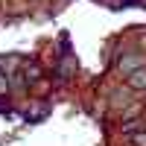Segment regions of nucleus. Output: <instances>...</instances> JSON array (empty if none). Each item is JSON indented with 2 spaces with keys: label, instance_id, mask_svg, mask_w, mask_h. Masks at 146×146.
<instances>
[{
  "label": "nucleus",
  "instance_id": "obj_1",
  "mask_svg": "<svg viewBox=\"0 0 146 146\" xmlns=\"http://www.w3.org/2000/svg\"><path fill=\"white\" fill-rule=\"evenodd\" d=\"M129 88H135V91H146V67L135 70V73H129Z\"/></svg>",
  "mask_w": 146,
  "mask_h": 146
},
{
  "label": "nucleus",
  "instance_id": "obj_2",
  "mask_svg": "<svg viewBox=\"0 0 146 146\" xmlns=\"http://www.w3.org/2000/svg\"><path fill=\"white\" fill-rule=\"evenodd\" d=\"M129 140L135 146H146V131H135V135H129Z\"/></svg>",
  "mask_w": 146,
  "mask_h": 146
}]
</instances>
